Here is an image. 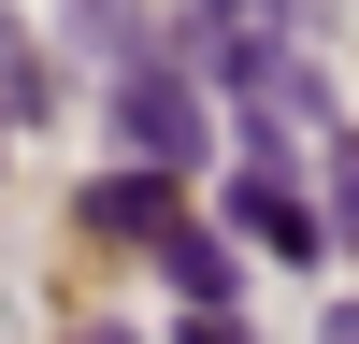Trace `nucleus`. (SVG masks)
<instances>
[{
    "label": "nucleus",
    "instance_id": "nucleus-1",
    "mask_svg": "<svg viewBox=\"0 0 359 344\" xmlns=\"http://www.w3.org/2000/svg\"><path fill=\"white\" fill-rule=\"evenodd\" d=\"M115 129H130V158H158V172H201V158H216V115H201V86H187V72H158V57L115 86Z\"/></svg>",
    "mask_w": 359,
    "mask_h": 344
},
{
    "label": "nucleus",
    "instance_id": "nucleus-2",
    "mask_svg": "<svg viewBox=\"0 0 359 344\" xmlns=\"http://www.w3.org/2000/svg\"><path fill=\"white\" fill-rule=\"evenodd\" d=\"M230 244H259V258H316V244H331V215H316L273 158H245V172H230Z\"/></svg>",
    "mask_w": 359,
    "mask_h": 344
},
{
    "label": "nucleus",
    "instance_id": "nucleus-3",
    "mask_svg": "<svg viewBox=\"0 0 359 344\" xmlns=\"http://www.w3.org/2000/svg\"><path fill=\"white\" fill-rule=\"evenodd\" d=\"M172 187H187V172H158V158H130V172H101V187H86L72 215L101 229V244H158V229L187 215V201H172Z\"/></svg>",
    "mask_w": 359,
    "mask_h": 344
},
{
    "label": "nucleus",
    "instance_id": "nucleus-4",
    "mask_svg": "<svg viewBox=\"0 0 359 344\" xmlns=\"http://www.w3.org/2000/svg\"><path fill=\"white\" fill-rule=\"evenodd\" d=\"M158 273H172V301H187V315H230V301H245V258H230V229H201V215L158 229Z\"/></svg>",
    "mask_w": 359,
    "mask_h": 344
},
{
    "label": "nucleus",
    "instance_id": "nucleus-5",
    "mask_svg": "<svg viewBox=\"0 0 359 344\" xmlns=\"http://www.w3.org/2000/svg\"><path fill=\"white\" fill-rule=\"evenodd\" d=\"M345 229H359V143L331 158V244H345Z\"/></svg>",
    "mask_w": 359,
    "mask_h": 344
},
{
    "label": "nucleus",
    "instance_id": "nucleus-6",
    "mask_svg": "<svg viewBox=\"0 0 359 344\" xmlns=\"http://www.w3.org/2000/svg\"><path fill=\"white\" fill-rule=\"evenodd\" d=\"M331 330H345V344H359V301H345V315H331Z\"/></svg>",
    "mask_w": 359,
    "mask_h": 344
},
{
    "label": "nucleus",
    "instance_id": "nucleus-7",
    "mask_svg": "<svg viewBox=\"0 0 359 344\" xmlns=\"http://www.w3.org/2000/svg\"><path fill=\"white\" fill-rule=\"evenodd\" d=\"M216 15H230V0H216Z\"/></svg>",
    "mask_w": 359,
    "mask_h": 344
}]
</instances>
